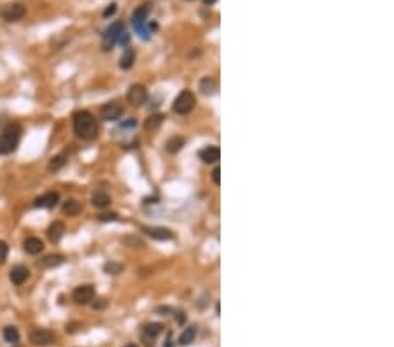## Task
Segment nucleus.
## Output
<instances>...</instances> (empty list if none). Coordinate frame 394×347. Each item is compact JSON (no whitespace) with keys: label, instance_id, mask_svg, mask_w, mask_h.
Segmentation results:
<instances>
[{"label":"nucleus","instance_id":"16","mask_svg":"<svg viewBox=\"0 0 394 347\" xmlns=\"http://www.w3.org/2000/svg\"><path fill=\"white\" fill-rule=\"evenodd\" d=\"M23 249L27 254L35 256V254H41L42 251H44V242H42L39 237H28V239H25V242H23Z\"/></svg>","mask_w":394,"mask_h":347},{"label":"nucleus","instance_id":"24","mask_svg":"<svg viewBox=\"0 0 394 347\" xmlns=\"http://www.w3.org/2000/svg\"><path fill=\"white\" fill-rule=\"evenodd\" d=\"M4 340L9 344H18L20 342V331L14 326H6L4 328Z\"/></svg>","mask_w":394,"mask_h":347},{"label":"nucleus","instance_id":"37","mask_svg":"<svg viewBox=\"0 0 394 347\" xmlns=\"http://www.w3.org/2000/svg\"><path fill=\"white\" fill-rule=\"evenodd\" d=\"M187 2H191V0H187Z\"/></svg>","mask_w":394,"mask_h":347},{"label":"nucleus","instance_id":"28","mask_svg":"<svg viewBox=\"0 0 394 347\" xmlns=\"http://www.w3.org/2000/svg\"><path fill=\"white\" fill-rule=\"evenodd\" d=\"M104 270L105 274H112V275H118L123 272V265L121 263H116V261H111V263H105L104 265Z\"/></svg>","mask_w":394,"mask_h":347},{"label":"nucleus","instance_id":"19","mask_svg":"<svg viewBox=\"0 0 394 347\" xmlns=\"http://www.w3.org/2000/svg\"><path fill=\"white\" fill-rule=\"evenodd\" d=\"M184 144H186V140H184V137H179V135L170 137V139L166 140V144H165V149L168 151V153L175 154V153H179V151L182 149Z\"/></svg>","mask_w":394,"mask_h":347},{"label":"nucleus","instance_id":"11","mask_svg":"<svg viewBox=\"0 0 394 347\" xmlns=\"http://www.w3.org/2000/svg\"><path fill=\"white\" fill-rule=\"evenodd\" d=\"M60 200V195L56 193V191H49V193H44L41 195V197L35 198L34 205L39 209H53L56 204H58Z\"/></svg>","mask_w":394,"mask_h":347},{"label":"nucleus","instance_id":"18","mask_svg":"<svg viewBox=\"0 0 394 347\" xmlns=\"http://www.w3.org/2000/svg\"><path fill=\"white\" fill-rule=\"evenodd\" d=\"M67 160H69V153H60V154H56V156H53L51 161H49L48 170H49V172H58L60 168H63V167L67 165Z\"/></svg>","mask_w":394,"mask_h":347},{"label":"nucleus","instance_id":"20","mask_svg":"<svg viewBox=\"0 0 394 347\" xmlns=\"http://www.w3.org/2000/svg\"><path fill=\"white\" fill-rule=\"evenodd\" d=\"M196 333H198V328L196 326H187L186 330L180 333L179 337V344L180 345H189L191 342H194V338H196Z\"/></svg>","mask_w":394,"mask_h":347},{"label":"nucleus","instance_id":"34","mask_svg":"<svg viewBox=\"0 0 394 347\" xmlns=\"http://www.w3.org/2000/svg\"><path fill=\"white\" fill-rule=\"evenodd\" d=\"M177 323L179 324L186 323V312H177Z\"/></svg>","mask_w":394,"mask_h":347},{"label":"nucleus","instance_id":"23","mask_svg":"<svg viewBox=\"0 0 394 347\" xmlns=\"http://www.w3.org/2000/svg\"><path fill=\"white\" fill-rule=\"evenodd\" d=\"M62 263H63V256H62V254H49V256L42 258V267H46V268L60 267Z\"/></svg>","mask_w":394,"mask_h":347},{"label":"nucleus","instance_id":"9","mask_svg":"<svg viewBox=\"0 0 394 347\" xmlns=\"http://www.w3.org/2000/svg\"><path fill=\"white\" fill-rule=\"evenodd\" d=\"M100 116L105 121H118L123 116V107L118 102H107L100 107Z\"/></svg>","mask_w":394,"mask_h":347},{"label":"nucleus","instance_id":"13","mask_svg":"<svg viewBox=\"0 0 394 347\" xmlns=\"http://www.w3.org/2000/svg\"><path fill=\"white\" fill-rule=\"evenodd\" d=\"M28 277H30V270H28L25 265H16V267H14L13 270L9 272L11 282H13V284H16V286H21Z\"/></svg>","mask_w":394,"mask_h":347},{"label":"nucleus","instance_id":"36","mask_svg":"<svg viewBox=\"0 0 394 347\" xmlns=\"http://www.w3.org/2000/svg\"><path fill=\"white\" fill-rule=\"evenodd\" d=\"M125 347H138V345L137 344H126Z\"/></svg>","mask_w":394,"mask_h":347},{"label":"nucleus","instance_id":"26","mask_svg":"<svg viewBox=\"0 0 394 347\" xmlns=\"http://www.w3.org/2000/svg\"><path fill=\"white\" fill-rule=\"evenodd\" d=\"M161 123H163V116L161 114H152V116H149V118L145 119L144 126L149 130V132H151V130H158L159 126H161Z\"/></svg>","mask_w":394,"mask_h":347},{"label":"nucleus","instance_id":"12","mask_svg":"<svg viewBox=\"0 0 394 347\" xmlns=\"http://www.w3.org/2000/svg\"><path fill=\"white\" fill-rule=\"evenodd\" d=\"M198 156L204 163H218L221 158V149L218 146H207L198 153Z\"/></svg>","mask_w":394,"mask_h":347},{"label":"nucleus","instance_id":"17","mask_svg":"<svg viewBox=\"0 0 394 347\" xmlns=\"http://www.w3.org/2000/svg\"><path fill=\"white\" fill-rule=\"evenodd\" d=\"M65 235V225H63L62 221H55L49 225L48 228V237L51 242H60L62 240V237Z\"/></svg>","mask_w":394,"mask_h":347},{"label":"nucleus","instance_id":"30","mask_svg":"<svg viewBox=\"0 0 394 347\" xmlns=\"http://www.w3.org/2000/svg\"><path fill=\"white\" fill-rule=\"evenodd\" d=\"M212 183H214L216 186L221 184V170H219V167H216L214 170H212Z\"/></svg>","mask_w":394,"mask_h":347},{"label":"nucleus","instance_id":"15","mask_svg":"<svg viewBox=\"0 0 394 347\" xmlns=\"http://www.w3.org/2000/svg\"><path fill=\"white\" fill-rule=\"evenodd\" d=\"M161 331H163L161 323H147L144 328H142V337H144V340L147 342V345H151V342L156 340V337H158Z\"/></svg>","mask_w":394,"mask_h":347},{"label":"nucleus","instance_id":"8","mask_svg":"<svg viewBox=\"0 0 394 347\" xmlns=\"http://www.w3.org/2000/svg\"><path fill=\"white\" fill-rule=\"evenodd\" d=\"M123 32H125V28H123L121 21H116V23H112L111 27H109L107 30L104 32V49H111L112 46H114L116 42L119 41V37H121Z\"/></svg>","mask_w":394,"mask_h":347},{"label":"nucleus","instance_id":"22","mask_svg":"<svg viewBox=\"0 0 394 347\" xmlns=\"http://www.w3.org/2000/svg\"><path fill=\"white\" fill-rule=\"evenodd\" d=\"M81 211H83V207H81L79 202L74 200V198L67 200L65 204H63V207H62V212H63V214H67V216H77Z\"/></svg>","mask_w":394,"mask_h":347},{"label":"nucleus","instance_id":"3","mask_svg":"<svg viewBox=\"0 0 394 347\" xmlns=\"http://www.w3.org/2000/svg\"><path fill=\"white\" fill-rule=\"evenodd\" d=\"M194 104H196L194 95L191 93L189 90H184V91H180V93L175 97V100H173V111H175L177 114H189V112L194 109Z\"/></svg>","mask_w":394,"mask_h":347},{"label":"nucleus","instance_id":"2","mask_svg":"<svg viewBox=\"0 0 394 347\" xmlns=\"http://www.w3.org/2000/svg\"><path fill=\"white\" fill-rule=\"evenodd\" d=\"M21 139V126L18 123H9L0 133V154H11L16 151Z\"/></svg>","mask_w":394,"mask_h":347},{"label":"nucleus","instance_id":"35","mask_svg":"<svg viewBox=\"0 0 394 347\" xmlns=\"http://www.w3.org/2000/svg\"><path fill=\"white\" fill-rule=\"evenodd\" d=\"M216 2H218V0H204L205 6H214Z\"/></svg>","mask_w":394,"mask_h":347},{"label":"nucleus","instance_id":"5","mask_svg":"<svg viewBox=\"0 0 394 347\" xmlns=\"http://www.w3.org/2000/svg\"><path fill=\"white\" fill-rule=\"evenodd\" d=\"M149 13H151V4L145 2V4H142V6H138L137 9H135L133 16H131V25H133L135 30H138L140 34H145L144 25H145V21H147Z\"/></svg>","mask_w":394,"mask_h":347},{"label":"nucleus","instance_id":"10","mask_svg":"<svg viewBox=\"0 0 394 347\" xmlns=\"http://www.w3.org/2000/svg\"><path fill=\"white\" fill-rule=\"evenodd\" d=\"M128 102L131 105H144L147 102V90L142 84H133L128 90Z\"/></svg>","mask_w":394,"mask_h":347},{"label":"nucleus","instance_id":"21","mask_svg":"<svg viewBox=\"0 0 394 347\" xmlns=\"http://www.w3.org/2000/svg\"><path fill=\"white\" fill-rule=\"evenodd\" d=\"M91 202H93L95 207L104 209V207H107V205L111 204V197H109V195L105 193V191L98 190V191H95V193H93V197H91Z\"/></svg>","mask_w":394,"mask_h":347},{"label":"nucleus","instance_id":"27","mask_svg":"<svg viewBox=\"0 0 394 347\" xmlns=\"http://www.w3.org/2000/svg\"><path fill=\"white\" fill-rule=\"evenodd\" d=\"M200 90L204 95H212L216 91V81L212 77H204L200 81Z\"/></svg>","mask_w":394,"mask_h":347},{"label":"nucleus","instance_id":"6","mask_svg":"<svg viewBox=\"0 0 394 347\" xmlns=\"http://www.w3.org/2000/svg\"><path fill=\"white\" fill-rule=\"evenodd\" d=\"M56 337L51 330H46V328H37L30 333V342L34 345H41V347H48L51 344H55Z\"/></svg>","mask_w":394,"mask_h":347},{"label":"nucleus","instance_id":"7","mask_svg":"<svg viewBox=\"0 0 394 347\" xmlns=\"http://www.w3.org/2000/svg\"><path fill=\"white\" fill-rule=\"evenodd\" d=\"M72 298L77 305H88L95 300V288L91 284H83L74 289Z\"/></svg>","mask_w":394,"mask_h":347},{"label":"nucleus","instance_id":"14","mask_svg":"<svg viewBox=\"0 0 394 347\" xmlns=\"http://www.w3.org/2000/svg\"><path fill=\"white\" fill-rule=\"evenodd\" d=\"M144 232L147 233L151 239H154V240H170V239H173L172 230L165 228V226H154V228L144 226Z\"/></svg>","mask_w":394,"mask_h":347},{"label":"nucleus","instance_id":"25","mask_svg":"<svg viewBox=\"0 0 394 347\" xmlns=\"http://www.w3.org/2000/svg\"><path fill=\"white\" fill-rule=\"evenodd\" d=\"M133 62H135V51L133 49H126L125 51V55L121 56V62H119V67L121 69H125V70H128L133 67Z\"/></svg>","mask_w":394,"mask_h":347},{"label":"nucleus","instance_id":"32","mask_svg":"<svg viewBox=\"0 0 394 347\" xmlns=\"http://www.w3.org/2000/svg\"><path fill=\"white\" fill-rule=\"evenodd\" d=\"M98 219H100V221H116V219H118V214H114V212H111V214H100Z\"/></svg>","mask_w":394,"mask_h":347},{"label":"nucleus","instance_id":"31","mask_svg":"<svg viewBox=\"0 0 394 347\" xmlns=\"http://www.w3.org/2000/svg\"><path fill=\"white\" fill-rule=\"evenodd\" d=\"M91 305H93L95 310H100V309H105V307H107V302H105L104 298H98L97 302H91Z\"/></svg>","mask_w":394,"mask_h":347},{"label":"nucleus","instance_id":"33","mask_svg":"<svg viewBox=\"0 0 394 347\" xmlns=\"http://www.w3.org/2000/svg\"><path fill=\"white\" fill-rule=\"evenodd\" d=\"M116 9H118V6H116V4H114V2H112V4H111V6H109V7H107V9H105V11H104V18H109V16H112V14H114V13H116Z\"/></svg>","mask_w":394,"mask_h":347},{"label":"nucleus","instance_id":"1","mask_svg":"<svg viewBox=\"0 0 394 347\" xmlns=\"http://www.w3.org/2000/svg\"><path fill=\"white\" fill-rule=\"evenodd\" d=\"M74 132L84 140H91L97 137L98 125L95 116L90 111H79L74 114Z\"/></svg>","mask_w":394,"mask_h":347},{"label":"nucleus","instance_id":"4","mask_svg":"<svg viewBox=\"0 0 394 347\" xmlns=\"http://www.w3.org/2000/svg\"><path fill=\"white\" fill-rule=\"evenodd\" d=\"M25 14H27V9H25V6L20 2L7 4V6H4L2 9H0V16H2V20L9 21V23L23 20Z\"/></svg>","mask_w":394,"mask_h":347},{"label":"nucleus","instance_id":"29","mask_svg":"<svg viewBox=\"0 0 394 347\" xmlns=\"http://www.w3.org/2000/svg\"><path fill=\"white\" fill-rule=\"evenodd\" d=\"M7 254H9V247H7V244L4 240H0V265L6 263Z\"/></svg>","mask_w":394,"mask_h":347}]
</instances>
